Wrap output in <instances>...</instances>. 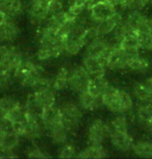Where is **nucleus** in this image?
<instances>
[{
  "label": "nucleus",
  "mask_w": 152,
  "mask_h": 159,
  "mask_svg": "<svg viewBox=\"0 0 152 159\" xmlns=\"http://www.w3.org/2000/svg\"><path fill=\"white\" fill-rule=\"evenodd\" d=\"M38 59L48 61L65 53V39L43 25L38 31Z\"/></svg>",
  "instance_id": "nucleus-2"
},
{
  "label": "nucleus",
  "mask_w": 152,
  "mask_h": 159,
  "mask_svg": "<svg viewBox=\"0 0 152 159\" xmlns=\"http://www.w3.org/2000/svg\"><path fill=\"white\" fill-rule=\"evenodd\" d=\"M70 5H78V7H81L83 8L85 7H90L92 2L91 0H69Z\"/></svg>",
  "instance_id": "nucleus-39"
},
{
  "label": "nucleus",
  "mask_w": 152,
  "mask_h": 159,
  "mask_svg": "<svg viewBox=\"0 0 152 159\" xmlns=\"http://www.w3.org/2000/svg\"><path fill=\"white\" fill-rule=\"evenodd\" d=\"M108 1H111L113 4H115V5H116V7H120L122 0H108Z\"/></svg>",
  "instance_id": "nucleus-44"
},
{
  "label": "nucleus",
  "mask_w": 152,
  "mask_h": 159,
  "mask_svg": "<svg viewBox=\"0 0 152 159\" xmlns=\"http://www.w3.org/2000/svg\"><path fill=\"white\" fill-rule=\"evenodd\" d=\"M19 104H20L19 102L12 97H3L0 99V107H1L2 111L4 112L5 116H7V113L8 111H11L12 109L18 106Z\"/></svg>",
  "instance_id": "nucleus-35"
},
{
  "label": "nucleus",
  "mask_w": 152,
  "mask_h": 159,
  "mask_svg": "<svg viewBox=\"0 0 152 159\" xmlns=\"http://www.w3.org/2000/svg\"><path fill=\"white\" fill-rule=\"evenodd\" d=\"M20 35V27L13 19H7L0 24V43H12Z\"/></svg>",
  "instance_id": "nucleus-17"
},
{
  "label": "nucleus",
  "mask_w": 152,
  "mask_h": 159,
  "mask_svg": "<svg viewBox=\"0 0 152 159\" xmlns=\"http://www.w3.org/2000/svg\"><path fill=\"white\" fill-rule=\"evenodd\" d=\"M112 129L114 131L119 132H128V122L124 116H118L112 121Z\"/></svg>",
  "instance_id": "nucleus-33"
},
{
  "label": "nucleus",
  "mask_w": 152,
  "mask_h": 159,
  "mask_svg": "<svg viewBox=\"0 0 152 159\" xmlns=\"http://www.w3.org/2000/svg\"><path fill=\"white\" fill-rule=\"evenodd\" d=\"M96 1H98V0H91V2H92V4H93L94 3V2H96ZM91 4V5H92Z\"/></svg>",
  "instance_id": "nucleus-46"
},
{
  "label": "nucleus",
  "mask_w": 152,
  "mask_h": 159,
  "mask_svg": "<svg viewBox=\"0 0 152 159\" xmlns=\"http://www.w3.org/2000/svg\"><path fill=\"white\" fill-rule=\"evenodd\" d=\"M132 151L139 157L152 158V142H148V140L138 142L133 145Z\"/></svg>",
  "instance_id": "nucleus-30"
},
{
  "label": "nucleus",
  "mask_w": 152,
  "mask_h": 159,
  "mask_svg": "<svg viewBox=\"0 0 152 159\" xmlns=\"http://www.w3.org/2000/svg\"><path fill=\"white\" fill-rule=\"evenodd\" d=\"M113 45L107 41L105 38H100L93 43L86 45L85 51L83 56H90V57H97L104 59L106 61V58L111 52Z\"/></svg>",
  "instance_id": "nucleus-13"
},
{
  "label": "nucleus",
  "mask_w": 152,
  "mask_h": 159,
  "mask_svg": "<svg viewBox=\"0 0 152 159\" xmlns=\"http://www.w3.org/2000/svg\"><path fill=\"white\" fill-rule=\"evenodd\" d=\"M5 118L11 120L15 124H20V123H22L26 118V110H25L24 105L19 104L18 106L12 109L11 111H8L7 113V116H5Z\"/></svg>",
  "instance_id": "nucleus-31"
},
{
  "label": "nucleus",
  "mask_w": 152,
  "mask_h": 159,
  "mask_svg": "<svg viewBox=\"0 0 152 159\" xmlns=\"http://www.w3.org/2000/svg\"><path fill=\"white\" fill-rule=\"evenodd\" d=\"M93 21V20H92ZM123 21L120 13H116L115 15H113L112 17L107 18V19L101 20V21H93V25L96 28L97 32L99 34L101 38H105L106 35H108L111 32L114 30L116 26L119 23Z\"/></svg>",
  "instance_id": "nucleus-16"
},
{
  "label": "nucleus",
  "mask_w": 152,
  "mask_h": 159,
  "mask_svg": "<svg viewBox=\"0 0 152 159\" xmlns=\"http://www.w3.org/2000/svg\"><path fill=\"white\" fill-rule=\"evenodd\" d=\"M62 122L70 132L75 131L81 122L82 111L78 104L72 101H67L61 107Z\"/></svg>",
  "instance_id": "nucleus-6"
},
{
  "label": "nucleus",
  "mask_w": 152,
  "mask_h": 159,
  "mask_svg": "<svg viewBox=\"0 0 152 159\" xmlns=\"http://www.w3.org/2000/svg\"><path fill=\"white\" fill-rule=\"evenodd\" d=\"M7 17L5 16V15H4L3 13H2L1 11H0V24H2V23H3L4 21L7 20Z\"/></svg>",
  "instance_id": "nucleus-42"
},
{
  "label": "nucleus",
  "mask_w": 152,
  "mask_h": 159,
  "mask_svg": "<svg viewBox=\"0 0 152 159\" xmlns=\"http://www.w3.org/2000/svg\"><path fill=\"white\" fill-rule=\"evenodd\" d=\"M4 118H5V115H4V112L2 111L1 107H0V121H1L2 119H4Z\"/></svg>",
  "instance_id": "nucleus-45"
},
{
  "label": "nucleus",
  "mask_w": 152,
  "mask_h": 159,
  "mask_svg": "<svg viewBox=\"0 0 152 159\" xmlns=\"http://www.w3.org/2000/svg\"><path fill=\"white\" fill-rule=\"evenodd\" d=\"M103 105L112 112L123 115L132 109L133 102L131 96L123 89H119L109 84L102 95Z\"/></svg>",
  "instance_id": "nucleus-3"
},
{
  "label": "nucleus",
  "mask_w": 152,
  "mask_h": 159,
  "mask_svg": "<svg viewBox=\"0 0 152 159\" xmlns=\"http://www.w3.org/2000/svg\"><path fill=\"white\" fill-rule=\"evenodd\" d=\"M23 58L22 51L18 47L13 45L0 46V69L10 73L13 77Z\"/></svg>",
  "instance_id": "nucleus-4"
},
{
  "label": "nucleus",
  "mask_w": 152,
  "mask_h": 159,
  "mask_svg": "<svg viewBox=\"0 0 152 159\" xmlns=\"http://www.w3.org/2000/svg\"><path fill=\"white\" fill-rule=\"evenodd\" d=\"M140 48L143 50H152V32H136Z\"/></svg>",
  "instance_id": "nucleus-32"
},
{
  "label": "nucleus",
  "mask_w": 152,
  "mask_h": 159,
  "mask_svg": "<svg viewBox=\"0 0 152 159\" xmlns=\"http://www.w3.org/2000/svg\"><path fill=\"white\" fill-rule=\"evenodd\" d=\"M112 126L103 120L98 119L91 124L88 132V139L91 143H102L112 134Z\"/></svg>",
  "instance_id": "nucleus-9"
},
{
  "label": "nucleus",
  "mask_w": 152,
  "mask_h": 159,
  "mask_svg": "<svg viewBox=\"0 0 152 159\" xmlns=\"http://www.w3.org/2000/svg\"><path fill=\"white\" fill-rule=\"evenodd\" d=\"M0 11L7 16L8 19L17 18L22 14L23 4L21 0H3L0 7Z\"/></svg>",
  "instance_id": "nucleus-21"
},
{
  "label": "nucleus",
  "mask_w": 152,
  "mask_h": 159,
  "mask_svg": "<svg viewBox=\"0 0 152 159\" xmlns=\"http://www.w3.org/2000/svg\"><path fill=\"white\" fill-rule=\"evenodd\" d=\"M82 67L85 69L90 78L103 77L105 75V70L107 68L106 61L104 59L97 57H90V56H83Z\"/></svg>",
  "instance_id": "nucleus-15"
},
{
  "label": "nucleus",
  "mask_w": 152,
  "mask_h": 159,
  "mask_svg": "<svg viewBox=\"0 0 152 159\" xmlns=\"http://www.w3.org/2000/svg\"><path fill=\"white\" fill-rule=\"evenodd\" d=\"M109 139H111L113 146L117 150L122 152L132 150V147L135 145L133 139L130 136V134L128 132H119L113 130Z\"/></svg>",
  "instance_id": "nucleus-18"
},
{
  "label": "nucleus",
  "mask_w": 152,
  "mask_h": 159,
  "mask_svg": "<svg viewBox=\"0 0 152 159\" xmlns=\"http://www.w3.org/2000/svg\"><path fill=\"white\" fill-rule=\"evenodd\" d=\"M78 101H79V105L81 108L91 110V111L97 110L103 105L102 97L95 96L88 91H83L81 93H79Z\"/></svg>",
  "instance_id": "nucleus-20"
},
{
  "label": "nucleus",
  "mask_w": 152,
  "mask_h": 159,
  "mask_svg": "<svg viewBox=\"0 0 152 159\" xmlns=\"http://www.w3.org/2000/svg\"><path fill=\"white\" fill-rule=\"evenodd\" d=\"M108 156V153L105 150V148L101 143H92L88 148H85L83 151L79 152V154L76 156L77 158H106Z\"/></svg>",
  "instance_id": "nucleus-22"
},
{
  "label": "nucleus",
  "mask_w": 152,
  "mask_h": 159,
  "mask_svg": "<svg viewBox=\"0 0 152 159\" xmlns=\"http://www.w3.org/2000/svg\"><path fill=\"white\" fill-rule=\"evenodd\" d=\"M27 157L29 158H35V159H41V158H50L51 156L49 154H46V152H44L43 150L39 147H32L27 151Z\"/></svg>",
  "instance_id": "nucleus-36"
},
{
  "label": "nucleus",
  "mask_w": 152,
  "mask_h": 159,
  "mask_svg": "<svg viewBox=\"0 0 152 159\" xmlns=\"http://www.w3.org/2000/svg\"><path fill=\"white\" fill-rule=\"evenodd\" d=\"M150 68V62L147 58L143 57L140 54L133 56V57L128 61L126 70L136 72V73H145Z\"/></svg>",
  "instance_id": "nucleus-26"
},
{
  "label": "nucleus",
  "mask_w": 152,
  "mask_h": 159,
  "mask_svg": "<svg viewBox=\"0 0 152 159\" xmlns=\"http://www.w3.org/2000/svg\"><path fill=\"white\" fill-rule=\"evenodd\" d=\"M76 147L72 143H65L62 148L58 150V157L59 158H73L76 157Z\"/></svg>",
  "instance_id": "nucleus-34"
},
{
  "label": "nucleus",
  "mask_w": 152,
  "mask_h": 159,
  "mask_svg": "<svg viewBox=\"0 0 152 159\" xmlns=\"http://www.w3.org/2000/svg\"><path fill=\"white\" fill-rule=\"evenodd\" d=\"M13 78L14 77L10 73L0 69V91H3V89H7L8 85L11 84Z\"/></svg>",
  "instance_id": "nucleus-38"
},
{
  "label": "nucleus",
  "mask_w": 152,
  "mask_h": 159,
  "mask_svg": "<svg viewBox=\"0 0 152 159\" xmlns=\"http://www.w3.org/2000/svg\"><path fill=\"white\" fill-rule=\"evenodd\" d=\"M125 22L136 32H152V18H148L141 10L128 11Z\"/></svg>",
  "instance_id": "nucleus-7"
},
{
  "label": "nucleus",
  "mask_w": 152,
  "mask_h": 159,
  "mask_svg": "<svg viewBox=\"0 0 152 159\" xmlns=\"http://www.w3.org/2000/svg\"><path fill=\"white\" fill-rule=\"evenodd\" d=\"M14 78L24 88L40 89L44 86H52V80L44 75V70L37 61L30 58H23L14 74Z\"/></svg>",
  "instance_id": "nucleus-1"
},
{
  "label": "nucleus",
  "mask_w": 152,
  "mask_h": 159,
  "mask_svg": "<svg viewBox=\"0 0 152 159\" xmlns=\"http://www.w3.org/2000/svg\"><path fill=\"white\" fill-rule=\"evenodd\" d=\"M144 82H145V84L147 85L149 92H150L152 95V78H148V79H146Z\"/></svg>",
  "instance_id": "nucleus-41"
},
{
  "label": "nucleus",
  "mask_w": 152,
  "mask_h": 159,
  "mask_svg": "<svg viewBox=\"0 0 152 159\" xmlns=\"http://www.w3.org/2000/svg\"><path fill=\"white\" fill-rule=\"evenodd\" d=\"M16 125L17 133L27 139L35 140L42 136L45 127L41 122V118L32 116L26 113V118L22 123Z\"/></svg>",
  "instance_id": "nucleus-5"
},
{
  "label": "nucleus",
  "mask_w": 152,
  "mask_h": 159,
  "mask_svg": "<svg viewBox=\"0 0 152 159\" xmlns=\"http://www.w3.org/2000/svg\"><path fill=\"white\" fill-rule=\"evenodd\" d=\"M89 8H90V19L93 21L107 19L117 13V7L108 0H98Z\"/></svg>",
  "instance_id": "nucleus-11"
},
{
  "label": "nucleus",
  "mask_w": 152,
  "mask_h": 159,
  "mask_svg": "<svg viewBox=\"0 0 152 159\" xmlns=\"http://www.w3.org/2000/svg\"><path fill=\"white\" fill-rule=\"evenodd\" d=\"M145 128H146V130H147L148 132H150V133H152V120L148 123L147 125L145 126Z\"/></svg>",
  "instance_id": "nucleus-43"
},
{
  "label": "nucleus",
  "mask_w": 152,
  "mask_h": 159,
  "mask_svg": "<svg viewBox=\"0 0 152 159\" xmlns=\"http://www.w3.org/2000/svg\"><path fill=\"white\" fill-rule=\"evenodd\" d=\"M133 57L127 53L120 45H116L112 48L111 52L106 58V66L111 70H125L127 68L128 61Z\"/></svg>",
  "instance_id": "nucleus-8"
},
{
  "label": "nucleus",
  "mask_w": 152,
  "mask_h": 159,
  "mask_svg": "<svg viewBox=\"0 0 152 159\" xmlns=\"http://www.w3.org/2000/svg\"><path fill=\"white\" fill-rule=\"evenodd\" d=\"M64 11V1L62 0H51L49 4V17L56 15Z\"/></svg>",
  "instance_id": "nucleus-37"
},
{
  "label": "nucleus",
  "mask_w": 152,
  "mask_h": 159,
  "mask_svg": "<svg viewBox=\"0 0 152 159\" xmlns=\"http://www.w3.org/2000/svg\"><path fill=\"white\" fill-rule=\"evenodd\" d=\"M108 85H109V83L107 82V80L104 78V76L103 77L91 78L86 91L90 92L91 94H93L95 96L102 97L103 93L105 92V89H107V86Z\"/></svg>",
  "instance_id": "nucleus-27"
},
{
  "label": "nucleus",
  "mask_w": 152,
  "mask_h": 159,
  "mask_svg": "<svg viewBox=\"0 0 152 159\" xmlns=\"http://www.w3.org/2000/svg\"><path fill=\"white\" fill-rule=\"evenodd\" d=\"M133 95L141 103H152V95L145 82H138L133 85Z\"/></svg>",
  "instance_id": "nucleus-29"
},
{
  "label": "nucleus",
  "mask_w": 152,
  "mask_h": 159,
  "mask_svg": "<svg viewBox=\"0 0 152 159\" xmlns=\"http://www.w3.org/2000/svg\"><path fill=\"white\" fill-rule=\"evenodd\" d=\"M41 122L45 129H49L55 124L62 122L61 108L56 107L55 104L44 108L41 112Z\"/></svg>",
  "instance_id": "nucleus-19"
},
{
  "label": "nucleus",
  "mask_w": 152,
  "mask_h": 159,
  "mask_svg": "<svg viewBox=\"0 0 152 159\" xmlns=\"http://www.w3.org/2000/svg\"><path fill=\"white\" fill-rule=\"evenodd\" d=\"M18 156L14 154L13 151H4L0 150V158H17Z\"/></svg>",
  "instance_id": "nucleus-40"
},
{
  "label": "nucleus",
  "mask_w": 152,
  "mask_h": 159,
  "mask_svg": "<svg viewBox=\"0 0 152 159\" xmlns=\"http://www.w3.org/2000/svg\"><path fill=\"white\" fill-rule=\"evenodd\" d=\"M29 98L42 110L55 104V94L52 89V86H44V88L35 89V93L29 96Z\"/></svg>",
  "instance_id": "nucleus-14"
},
{
  "label": "nucleus",
  "mask_w": 152,
  "mask_h": 159,
  "mask_svg": "<svg viewBox=\"0 0 152 159\" xmlns=\"http://www.w3.org/2000/svg\"><path fill=\"white\" fill-rule=\"evenodd\" d=\"M2 2H3V0H0V7H1V4H2Z\"/></svg>",
  "instance_id": "nucleus-47"
},
{
  "label": "nucleus",
  "mask_w": 152,
  "mask_h": 159,
  "mask_svg": "<svg viewBox=\"0 0 152 159\" xmlns=\"http://www.w3.org/2000/svg\"><path fill=\"white\" fill-rule=\"evenodd\" d=\"M48 130L49 136L51 140L54 143L61 145V143H65L68 139V134H69V130L67 129V127L62 124V122H59L58 124H55L54 126L50 127Z\"/></svg>",
  "instance_id": "nucleus-23"
},
{
  "label": "nucleus",
  "mask_w": 152,
  "mask_h": 159,
  "mask_svg": "<svg viewBox=\"0 0 152 159\" xmlns=\"http://www.w3.org/2000/svg\"><path fill=\"white\" fill-rule=\"evenodd\" d=\"M20 135L17 132L0 131V150L13 151L20 143Z\"/></svg>",
  "instance_id": "nucleus-24"
},
{
  "label": "nucleus",
  "mask_w": 152,
  "mask_h": 159,
  "mask_svg": "<svg viewBox=\"0 0 152 159\" xmlns=\"http://www.w3.org/2000/svg\"><path fill=\"white\" fill-rule=\"evenodd\" d=\"M69 73L66 67H62L56 73L55 77L52 79V88L55 91H62L69 86Z\"/></svg>",
  "instance_id": "nucleus-25"
},
{
  "label": "nucleus",
  "mask_w": 152,
  "mask_h": 159,
  "mask_svg": "<svg viewBox=\"0 0 152 159\" xmlns=\"http://www.w3.org/2000/svg\"><path fill=\"white\" fill-rule=\"evenodd\" d=\"M136 119L145 127L152 120V103H142L136 110Z\"/></svg>",
  "instance_id": "nucleus-28"
},
{
  "label": "nucleus",
  "mask_w": 152,
  "mask_h": 159,
  "mask_svg": "<svg viewBox=\"0 0 152 159\" xmlns=\"http://www.w3.org/2000/svg\"><path fill=\"white\" fill-rule=\"evenodd\" d=\"M90 75L82 66H77L70 70L69 73V88L75 93H81L86 91L90 82Z\"/></svg>",
  "instance_id": "nucleus-10"
},
{
  "label": "nucleus",
  "mask_w": 152,
  "mask_h": 159,
  "mask_svg": "<svg viewBox=\"0 0 152 159\" xmlns=\"http://www.w3.org/2000/svg\"><path fill=\"white\" fill-rule=\"evenodd\" d=\"M51 0H30L29 1V16L31 22L40 25L49 17V4Z\"/></svg>",
  "instance_id": "nucleus-12"
}]
</instances>
